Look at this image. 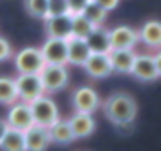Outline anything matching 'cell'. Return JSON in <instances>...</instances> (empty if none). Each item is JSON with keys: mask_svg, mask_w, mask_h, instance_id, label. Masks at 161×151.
Here are the masks:
<instances>
[{"mask_svg": "<svg viewBox=\"0 0 161 151\" xmlns=\"http://www.w3.org/2000/svg\"><path fill=\"white\" fill-rule=\"evenodd\" d=\"M46 34L49 38H63L68 40L72 36V15L61 13V15H47L46 19Z\"/></svg>", "mask_w": 161, "mask_h": 151, "instance_id": "obj_10", "label": "cell"}, {"mask_svg": "<svg viewBox=\"0 0 161 151\" xmlns=\"http://www.w3.org/2000/svg\"><path fill=\"white\" fill-rule=\"evenodd\" d=\"M12 55H14V51H12L10 42H8L6 38H0V62H2V60H8Z\"/></svg>", "mask_w": 161, "mask_h": 151, "instance_id": "obj_27", "label": "cell"}, {"mask_svg": "<svg viewBox=\"0 0 161 151\" xmlns=\"http://www.w3.org/2000/svg\"><path fill=\"white\" fill-rule=\"evenodd\" d=\"M6 123H8L10 128L21 130V132H25L27 128H31L34 125V117H32V112H31V104L29 102L14 104L10 108V112H8Z\"/></svg>", "mask_w": 161, "mask_h": 151, "instance_id": "obj_8", "label": "cell"}, {"mask_svg": "<svg viewBox=\"0 0 161 151\" xmlns=\"http://www.w3.org/2000/svg\"><path fill=\"white\" fill-rule=\"evenodd\" d=\"M23 134H25V151H46L51 143L49 128L46 127L32 125Z\"/></svg>", "mask_w": 161, "mask_h": 151, "instance_id": "obj_11", "label": "cell"}, {"mask_svg": "<svg viewBox=\"0 0 161 151\" xmlns=\"http://www.w3.org/2000/svg\"><path fill=\"white\" fill-rule=\"evenodd\" d=\"M25 10L34 19L47 17V0H25Z\"/></svg>", "mask_w": 161, "mask_h": 151, "instance_id": "obj_24", "label": "cell"}, {"mask_svg": "<svg viewBox=\"0 0 161 151\" xmlns=\"http://www.w3.org/2000/svg\"><path fill=\"white\" fill-rule=\"evenodd\" d=\"M103 112L112 125H121V123H129L136 119L138 106L133 95L116 91L103 102Z\"/></svg>", "mask_w": 161, "mask_h": 151, "instance_id": "obj_1", "label": "cell"}, {"mask_svg": "<svg viewBox=\"0 0 161 151\" xmlns=\"http://www.w3.org/2000/svg\"><path fill=\"white\" fill-rule=\"evenodd\" d=\"M70 128L76 138H87L95 132L97 123L93 119V113H82V112H74V115L68 119Z\"/></svg>", "mask_w": 161, "mask_h": 151, "instance_id": "obj_15", "label": "cell"}, {"mask_svg": "<svg viewBox=\"0 0 161 151\" xmlns=\"http://www.w3.org/2000/svg\"><path fill=\"white\" fill-rule=\"evenodd\" d=\"M66 51H68V62L74 66H84L91 55L86 38H76V36H70L66 40Z\"/></svg>", "mask_w": 161, "mask_h": 151, "instance_id": "obj_14", "label": "cell"}, {"mask_svg": "<svg viewBox=\"0 0 161 151\" xmlns=\"http://www.w3.org/2000/svg\"><path fill=\"white\" fill-rule=\"evenodd\" d=\"M15 87H17V96L21 102H32L34 98L46 93L38 74H19L15 80Z\"/></svg>", "mask_w": 161, "mask_h": 151, "instance_id": "obj_5", "label": "cell"}, {"mask_svg": "<svg viewBox=\"0 0 161 151\" xmlns=\"http://www.w3.org/2000/svg\"><path fill=\"white\" fill-rule=\"evenodd\" d=\"M138 42H142L146 47L161 49V21L150 19L138 29Z\"/></svg>", "mask_w": 161, "mask_h": 151, "instance_id": "obj_16", "label": "cell"}, {"mask_svg": "<svg viewBox=\"0 0 161 151\" xmlns=\"http://www.w3.org/2000/svg\"><path fill=\"white\" fill-rule=\"evenodd\" d=\"M14 62L19 74H38L46 64L40 47H23L21 51L15 53Z\"/></svg>", "mask_w": 161, "mask_h": 151, "instance_id": "obj_4", "label": "cell"}, {"mask_svg": "<svg viewBox=\"0 0 161 151\" xmlns=\"http://www.w3.org/2000/svg\"><path fill=\"white\" fill-rule=\"evenodd\" d=\"M0 151H25V134L8 127L0 140Z\"/></svg>", "mask_w": 161, "mask_h": 151, "instance_id": "obj_20", "label": "cell"}, {"mask_svg": "<svg viewBox=\"0 0 161 151\" xmlns=\"http://www.w3.org/2000/svg\"><path fill=\"white\" fill-rule=\"evenodd\" d=\"M19 100L15 80L12 78H0V104H15Z\"/></svg>", "mask_w": 161, "mask_h": 151, "instance_id": "obj_21", "label": "cell"}, {"mask_svg": "<svg viewBox=\"0 0 161 151\" xmlns=\"http://www.w3.org/2000/svg\"><path fill=\"white\" fill-rule=\"evenodd\" d=\"M106 10L103 8V6H99L97 2H93V0H89L87 2V6L84 8V12H82V15H86L95 27H101L104 21H106Z\"/></svg>", "mask_w": 161, "mask_h": 151, "instance_id": "obj_22", "label": "cell"}, {"mask_svg": "<svg viewBox=\"0 0 161 151\" xmlns=\"http://www.w3.org/2000/svg\"><path fill=\"white\" fill-rule=\"evenodd\" d=\"M89 0H66V4H68V13L70 15H76V13H82L84 8L87 6Z\"/></svg>", "mask_w": 161, "mask_h": 151, "instance_id": "obj_26", "label": "cell"}, {"mask_svg": "<svg viewBox=\"0 0 161 151\" xmlns=\"http://www.w3.org/2000/svg\"><path fill=\"white\" fill-rule=\"evenodd\" d=\"M38 76H40V81H42L46 93H55V91H61L68 85V70L64 64L46 62L44 68L38 72Z\"/></svg>", "mask_w": 161, "mask_h": 151, "instance_id": "obj_2", "label": "cell"}, {"mask_svg": "<svg viewBox=\"0 0 161 151\" xmlns=\"http://www.w3.org/2000/svg\"><path fill=\"white\" fill-rule=\"evenodd\" d=\"M108 32H110L112 49H133L138 44V30H135L127 25H119Z\"/></svg>", "mask_w": 161, "mask_h": 151, "instance_id": "obj_12", "label": "cell"}, {"mask_svg": "<svg viewBox=\"0 0 161 151\" xmlns=\"http://www.w3.org/2000/svg\"><path fill=\"white\" fill-rule=\"evenodd\" d=\"M95 29V25L82 13L72 15V36L76 38H86L91 30Z\"/></svg>", "mask_w": 161, "mask_h": 151, "instance_id": "obj_23", "label": "cell"}, {"mask_svg": "<svg viewBox=\"0 0 161 151\" xmlns=\"http://www.w3.org/2000/svg\"><path fill=\"white\" fill-rule=\"evenodd\" d=\"M131 76L138 81H144V83L155 81L159 78V74H157V68H155L153 55H146V53L136 55L135 62H133V68H131Z\"/></svg>", "mask_w": 161, "mask_h": 151, "instance_id": "obj_9", "label": "cell"}, {"mask_svg": "<svg viewBox=\"0 0 161 151\" xmlns=\"http://www.w3.org/2000/svg\"><path fill=\"white\" fill-rule=\"evenodd\" d=\"M86 42L91 49V53H110L112 51V45H110V32L106 29L101 27H95L87 36H86Z\"/></svg>", "mask_w": 161, "mask_h": 151, "instance_id": "obj_18", "label": "cell"}, {"mask_svg": "<svg viewBox=\"0 0 161 151\" xmlns=\"http://www.w3.org/2000/svg\"><path fill=\"white\" fill-rule=\"evenodd\" d=\"M68 13L66 0H47V15H61Z\"/></svg>", "mask_w": 161, "mask_h": 151, "instance_id": "obj_25", "label": "cell"}, {"mask_svg": "<svg viewBox=\"0 0 161 151\" xmlns=\"http://www.w3.org/2000/svg\"><path fill=\"white\" fill-rule=\"evenodd\" d=\"M93 2H97V4L103 6L106 12H110V10H114V8H118L119 0H93Z\"/></svg>", "mask_w": 161, "mask_h": 151, "instance_id": "obj_28", "label": "cell"}, {"mask_svg": "<svg viewBox=\"0 0 161 151\" xmlns=\"http://www.w3.org/2000/svg\"><path fill=\"white\" fill-rule=\"evenodd\" d=\"M153 60H155V68H157V74L161 78V49H157V53L153 55Z\"/></svg>", "mask_w": 161, "mask_h": 151, "instance_id": "obj_29", "label": "cell"}, {"mask_svg": "<svg viewBox=\"0 0 161 151\" xmlns=\"http://www.w3.org/2000/svg\"><path fill=\"white\" fill-rule=\"evenodd\" d=\"M72 106L74 112H82V113H93L101 108V98L93 87H78L72 93Z\"/></svg>", "mask_w": 161, "mask_h": 151, "instance_id": "obj_6", "label": "cell"}, {"mask_svg": "<svg viewBox=\"0 0 161 151\" xmlns=\"http://www.w3.org/2000/svg\"><path fill=\"white\" fill-rule=\"evenodd\" d=\"M110 57V64H112V72H118V74H131V68H133V62H135V57L136 53L133 49H112L108 53Z\"/></svg>", "mask_w": 161, "mask_h": 151, "instance_id": "obj_17", "label": "cell"}, {"mask_svg": "<svg viewBox=\"0 0 161 151\" xmlns=\"http://www.w3.org/2000/svg\"><path fill=\"white\" fill-rule=\"evenodd\" d=\"M49 136H51V142L57 143V145H68V143H72L76 140L68 119H57L49 127Z\"/></svg>", "mask_w": 161, "mask_h": 151, "instance_id": "obj_19", "label": "cell"}, {"mask_svg": "<svg viewBox=\"0 0 161 151\" xmlns=\"http://www.w3.org/2000/svg\"><path fill=\"white\" fill-rule=\"evenodd\" d=\"M42 57L46 62L49 64H68V51H66V40L63 38H49L44 42V45L40 47Z\"/></svg>", "mask_w": 161, "mask_h": 151, "instance_id": "obj_7", "label": "cell"}, {"mask_svg": "<svg viewBox=\"0 0 161 151\" xmlns=\"http://www.w3.org/2000/svg\"><path fill=\"white\" fill-rule=\"evenodd\" d=\"M86 72L95 80H101V78H108L112 74V64H110V57L108 53H91L89 59L86 60L84 64Z\"/></svg>", "mask_w": 161, "mask_h": 151, "instance_id": "obj_13", "label": "cell"}, {"mask_svg": "<svg viewBox=\"0 0 161 151\" xmlns=\"http://www.w3.org/2000/svg\"><path fill=\"white\" fill-rule=\"evenodd\" d=\"M6 130H8V123L4 119H0V140H2V136H4Z\"/></svg>", "mask_w": 161, "mask_h": 151, "instance_id": "obj_30", "label": "cell"}, {"mask_svg": "<svg viewBox=\"0 0 161 151\" xmlns=\"http://www.w3.org/2000/svg\"><path fill=\"white\" fill-rule=\"evenodd\" d=\"M31 104V112H32V117H34V125H40V127H46L49 128L57 119H59V110H57V104L47 98V96H38L34 98Z\"/></svg>", "mask_w": 161, "mask_h": 151, "instance_id": "obj_3", "label": "cell"}]
</instances>
